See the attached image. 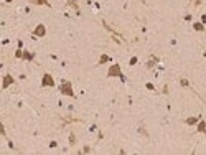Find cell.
I'll use <instances>...</instances> for the list:
<instances>
[{"label":"cell","mask_w":206,"mask_h":155,"mask_svg":"<svg viewBox=\"0 0 206 155\" xmlns=\"http://www.w3.org/2000/svg\"><path fill=\"white\" fill-rule=\"evenodd\" d=\"M61 93H63V94H66V96H74V93H73V89H71V84H69V83H63V86H61Z\"/></svg>","instance_id":"cell-1"},{"label":"cell","mask_w":206,"mask_h":155,"mask_svg":"<svg viewBox=\"0 0 206 155\" xmlns=\"http://www.w3.org/2000/svg\"><path fill=\"white\" fill-rule=\"evenodd\" d=\"M41 84H43V86H55V81H53V78H51L50 74H45Z\"/></svg>","instance_id":"cell-2"},{"label":"cell","mask_w":206,"mask_h":155,"mask_svg":"<svg viewBox=\"0 0 206 155\" xmlns=\"http://www.w3.org/2000/svg\"><path fill=\"white\" fill-rule=\"evenodd\" d=\"M115 74H117V76H120V78L124 79V76L120 74V68H119L117 65H114L112 68H111V71H109V76H115Z\"/></svg>","instance_id":"cell-3"},{"label":"cell","mask_w":206,"mask_h":155,"mask_svg":"<svg viewBox=\"0 0 206 155\" xmlns=\"http://www.w3.org/2000/svg\"><path fill=\"white\" fill-rule=\"evenodd\" d=\"M35 35H40V36H43V35H45V26H43V25H38V28L35 30Z\"/></svg>","instance_id":"cell-4"},{"label":"cell","mask_w":206,"mask_h":155,"mask_svg":"<svg viewBox=\"0 0 206 155\" xmlns=\"http://www.w3.org/2000/svg\"><path fill=\"white\" fill-rule=\"evenodd\" d=\"M12 83H13L12 76H10V74H7V76H5V81H3V88H7V86H8V84H12Z\"/></svg>","instance_id":"cell-5"},{"label":"cell","mask_w":206,"mask_h":155,"mask_svg":"<svg viewBox=\"0 0 206 155\" xmlns=\"http://www.w3.org/2000/svg\"><path fill=\"white\" fill-rule=\"evenodd\" d=\"M195 30H198V31H203V30H204V26L201 25V23H195Z\"/></svg>","instance_id":"cell-6"},{"label":"cell","mask_w":206,"mask_h":155,"mask_svg":"<svg viewBox=\"0 0 206 155\" xmlns=\"http://www.w3.org/2000/svg\"><path fill=\"white\" fill-rule=\"evenodd\" d=\"M33 3H43V5H48V7H50V3H48L46 0H33Z\"/></svg>","instance_id":"cell-7"},{"label":"cell","mask_w":206,"mask_h":155,"mask_svg":"<svg viewBox=\"0 0 206 155\" xmlns=\"http://www.w3.org/2000/svg\"><path fill=\"white\" fill-rule=\"evenodd\" d=\"M198 130H200V132H204V130H206V127H204V122H200V125H198Z\"/></svg>","instance_id":"cell-8"},{"label":"cell","mask_w":206,"mask_h":155,"mask_svg":"<svg viewBox=\"0 0 206 155\" xmlns=\"http://www.w3.org/2000/svg\"><path fill=\"white\" fill-rule=\"evenodd\" d=\"M23 58H25V60H31V58H33V53H25Z\"/></svg>","instance_id":"cell-9"},{"label":"cell","mask_w":206,"mask_h":155,"mask_svg":"<svg viewBox=\"0 0 206 155\" xmlns=\"http://www.w3.org/2000/svg\"><path fill=\"white\" fill-rule=\"evenodd\" d=\"M186 122H188V124H195V122H196V117H191V119H188Z\"/></svg>","instance_id":"cell-10"}]
</instances>
